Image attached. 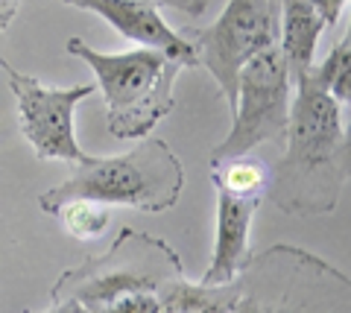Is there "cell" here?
<instances>
[{
    "instance_id": "obj_1",
    "label": "cell",
    "mask_w": 351,
    "mask_h": 313,
    "mask_svg": "<svg viewBox=\"0 0 351 313\" xmlns=\"http://www.w3.org/2000/svg\"><path fill=\"white\" fill-rule=\"evenodd\" d=\"M284 144L287 153L269 170L263 197L287 214H331L348 181L351 144L339 123V105L311 71L293 85Z\"/></svg>"
},
{
    "instance_id": "obj_2",
    "label": "cell",
    "mask_w": 351,
    "mask_h": 313,
    "mask_svg": "<svg viewBox=\"0 0 351 313\" xmlns=\"http://www.w3.org/2000/svg\"><path fill=\"white\" fill-rule=\"evenodd\" d=\"M184 167L167 141L147 135L123 155H91L85 164H76L62 185L44 190L38 208L56 217L64 202L94 199L103 205H123L138 211H170L182 199Z\"/></svg>"
},
{
    "instance_id": "obj_3",
    "label": "cell",
    "mask_w": 351,
    "mask_h": 313,
    "mask_svg": "<svg viewBox=\"0 0 351 313\" xmlns=\"http://www.w3.org/2000/svg\"><path fill=\"white\" fill-rule=\"evenodd\" d=\"M68 53L82 59L103 91L108 132L120 141H141L152 135L164 117L176 109V77L182 62L158 50L138 47L129 53H100L82 38H68Z\"/></svg>"
},
{
    "instance_id": "obj_4",
    "label": "cell",
    "mask_w": 351,
    "mask_h": 313,
    "mask_svg": "<svg viewBox=\"0 0 351 313\" xmlns=\"http://www.w3.org/2000/svg\"><path fill=\"white\" fill-rule=\"evenodd\" d=\"M232 313H348V278L299 246H269L237 273Z\"/></svg>"
},
{
    "instance_id": "obj_5",
    "label": "cell",
    "mask_w": 351,
    "mask_h": 313,
    "mask_svg": "<svg viewBox=\"0 0 351 313\" xmlns=\"http://www.w3.org/2000/svg\"><path fill=\"white\" fill-rule=\"evenodd\" d=\"M179 278H184L182 258L161 237L126 225L108 252L62 273L50 290V301H73L91 310L129 293H161Z\"/></svg>"
},
{
    "instance_id": "obj_6",
    "label": "cell",
    "mask_w": 351,
    "mask_h": 313,
    "mask_svg": "<svg viewBox=\"0 0 351 313\" xmlns=\"http://www.w3.org/2000/svg\"><path fill=\"white\" fill-rule=\"evenodd\" d=\"M193 45L196 64L211 73L223 91L228 112L237 105V79L255 53L276 47L281 36V0H228L211 27L184 29Z\"/></svg>"
},
{
    "instance_id": "obj_7",
    "label": "cell",
    "mask_w": 351,
    "mask_h": 313,
    "mask_svg": "<svg viewBox=\"0 0 351 313\" xmlns=\"http://www.w3.org/2000/svg\"><path fill=\"white\" fill-rule=\"evenodd\" d=\"M293 85L278 45L255 53L240 71L234 123L226 141L211 149V161L249 155L267 141H284L290 123Z\"/></svg>"
},
{
    "instance_id": "obj_8",
    "label": "cell",
    "mask_w": 351,
    "mask_h": 313,
    "mask_svg": "<svg viewBox=\"0 0 351 313\" xmlns=\"http://www.w3.org/2000/svg\"><path fill=\"white\" fill-rule=\"evenodd\" d=\"M269 170L255 155L211 161L217 188V237L214 255L199 284H232L249 261V229L267 193Z\"/></svg>"
},
{
    "instance_id": "obj_9",
    "label": "cell",
    "mask_w": 351,
    "mask_h": 313,
    "mask_svg": "<svg viewBox=\"0 0 351 313\" xmlns=\"http://www.w3.org/2000/svg\"><path fill=\"white\" fill-rule=\"evenodd\" d=\"M0 68L6 71L9 88L18 100V121L21 132L36 149V155L44 161H71V164H85L88 153L76 144L73 135V109L88 94L97 91V82L73 85V88H50L41 79L21 73L0 56Z\"/></svg>"
},
{
    "instance_id": "obj_10",
    "label": "cell",
    "mask_w": 351,
    "mask_h": 313,
    "mask_svg": "<svg viewBox=\"0 0 351 313\" xmlns=\"http://www.w3.org/2000/svg\"><path fill=\"white\" fill-rule=\"evenodd\" d=\"M62 3L100 15L106 24H112L123 38L135 41L141 47L158 50L164 56L182 62L184 68L196 64L193 45L182 32H176L164 24L158 6L149 3V0H62Z\"/></svg>"
},
{
    "instance_id": "obj_11",
    "label": "cell",
    "mask_w": 351,
    "mask_h": 313,
    "mask_svg": "<svg viewBox=\"0 0 351 313\" xmlns=\"http://www.w3.org/2000/svg\"><path fill=\"white\" fill-rule=\"evenodd\" d=\"M328 21L316 9L313 0H281V36L278 50L287 64L290 85H295L313 68L316 45L325 32Z\"/></svg>"
},
{
    "instance_id": "obj_12",
    "label": "cell",
    "mask_w": 351,
    "mask_h": 313,
    "mask_svg": "<svg viewBox=\"0 0 351 313\" xmlns=\"http://www.w3.org/2000/svg\"><path fill=\"white\" fill-rule=\"evenodd\" d=\"M351 38L343 36V41L328 53L322 64H313L311 68V77L322 85V88L328 91V97L337 103V105H348L351 100Z\"/></svg>"
},
{
    "instance_id": "obj_13",
    "label": "cell",
    "mask_w": 351,
    "mask_h": 313,
    "mask_svg": "<svg viewBox=\"0 0 351 313\" xmlns=\"http://www.w3.org/2000/svg\"><path fill=\"white\" fill-rule=\"evenodd\" d=\"M106 208L108 205L94 202V199H73V202H64L59 208V214H62L64 229H68L76 240H94V237H100L108 225Z\"/></svg>"
},
{
    "instance_id": "obj_14",
    "label": "cell",
    "mask_w": 351,
    "mask_h": 313,
    "mask_svg": "<svg viewBox=\"0 0 351 313\" xmlns=\"http://www.w3.org/2000/svg\"><path fill=\"white\" fill-rule=\"evenodd\" d=\"M158 310H161L158 293H129L108 301V305L82 310V313H158Z\"/></svg>"
},
{
    "instance_id": "obj_15",
    "label": "cell",
    "mask_w": 351,
    "mask_h": 313,
    "mask_svg": "<svg viewBox=\"0 0 351 313\" xmlns=\"http://www.w3.org/2000/svg\"><path fill=\"white\" fill-rule=\"evenodd\" d=\"M156 6H167V9H179V12L191 15V18H199L205 15V9L211 6V0H149Z\"/></svg>"
},
{
    "instance_id": "obj_16",
    "label": "cell",
    "mask_w": 351,
    "mask_h": 313,
    "mask_svg": "<svg viewBox=\"0 0 351 313\" xmlns=\"http://www.w3.org/2000/svg\"><path fill=\"white\" fill-rule=\"evenodd\" d=\"M316 3V9L325 15V21H328V27L331 24H337V18H339V9L346 6V0H313Z\"/></svg>"
},
{
    "instance_id": "obj_17",
    "label": "cell",
    "mask_w": 351,
    "mask_h": 313,
    "mask_svg": "<svg viewBox=\"0 0 351 313\" xmlns=\"http://www.w3.org/2000/svg\"><path fill=\"white\" fill-rule=\"evenodd\" d=\"M21 0H0V32H6V27L15 21Z\"/></svg>"
},
{
    "instance_id": "obj_18",
    "label": "cell",
    "mask_w": 351,
    "mask_h": 313,
    "mask_svg": "<svg viewBox=\"0 0 351 313\" xmlns=\"http://www.w3.org/2000/svg\"><path fill=\"white\" fill-rule=\"evenodd\" d=\"M44 313H82V308L73 305V301H53V308Z\"/></svg>"
}]
</instances>
